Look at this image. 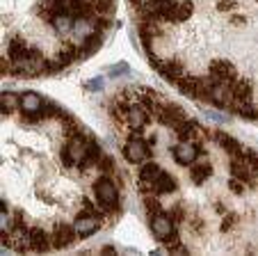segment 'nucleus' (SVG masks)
<instances>
[{
  "label": "nucleus",
  "instance_id": "obj_23",
  "mask_svg": "<svg viewBox=\"0 0 258 256\" xmlns=\"http://www.w3.org/2000/svg\"><path fill=\"white\" fill-rule=\"evenodd\" d=\"M85 89H89V92H98V89H103V78H94V80L85 82Z\"/></svg>",
  "mask_w": 258,
  "mask_h": 256
},
{
  "label": "nucleus",
  "instance_id": "obj_22",
  "mask_svg": "<svg viewBox=\"0 0 258 256\" xmlns=\"http://www.w3.org/2000/svg\"><path fill=\"white\" fill-rule=\"evenodd\" d=\"M94 12H107L112 7V0H92Z\"/></svg>",
  "mask_w": 258,
  "mask_h": 256
},
{
  "label": "nucleus",
  "instance_id": "obj_4",
  "mask_svg": "<svg viewBox=\"0 0 258 256\" xmlns=\"http://www.w3.org/2000/svg\"><path fill=\"white\" fill-rule=\"evenodd\" d=\"M123 156H126L128 163H144L146 156H149V149H146V144L140 137H133V140H128V144L123 146Z\"/></svg>",
  "mask_w": 258,
  "mask_h": 256
},
{
  "label": "nucleus",
  "instance_id": "obj_1",
  "mask_svg": "<svg viewBox=\"0 0 258 256\" xmlns=\"http://www.w3.org/2000/svg\"><path fill=\"white\" fill-rule=\"evenodd\" d=\"M89 144H92V142H87L85 137H80V135L71 137V140H69V144H67V151H64L67 165L85 163V160H87V156H89Z\"/></svg>",
  "mask_w": 258,
  "mask_h": 256
},
{
  "label": "nucleus",
  "instance_id": "obj_21",
  "mask_svg": "<svg viewBox=\"0 0 258 256\" xmlns=\"http://www.w3.org/2000/svg\"><path fill=\"white\" fill-rule=\"evenodd\" d=\"M126 71H128V64H126V62H119L117 67H110V69H107V76H110V78H114V76H123Z\"/></svg>",
  "mask_w": 258,
  "mask_h": 256
},
{
  "label": "nucleus",
  "instance_id": "obj_14",
  "mask_svg": "<svg viewBox=\"0 0 258 256\" xmlns=\"http://www.w3.org/2000/svg\"><path fill=\"white\" fill-rule=\"evenodd\" d=\"M153 192L156 194H169V192H174L176 190V181H174V176L171 174H167V172H162L160 176H158V181L153 183Z\"/></svg>",
  "mask_w": 258,
  "mask_h": 256
},
{
  "label": "nucleus",
  "instance_id": "obj_20",
  "mask_svg": "<svg viewBox=\"0 0 258 256\" xmlns=\"http://www.w3.org/2000/svg\"><path fill=\"white\" fill-rule=\"evenodd\" d=\"M12 227H14L12 215L5 211V206H3V211H0V229H3V233H12Z\"/></svg>",
  "mask_w": 258,
  "mask_h": 256
},
{
  "label": "nucleus",
  "instance_id": "obj_5",
  "mask_svg": "<svg viewBox=\"0 0 258 256\" xmlns=\"http://www.w3.org/2000/svg\"><path fill=\"white\" fill-rule=\"evenodd\" d=\"M151 231L156 233V238L167 240L169 236H174V224H171V220L167 218L165 213H158V215H153V220H151Z\"/></svg>",
  "mask_w": 258,
  "mask_h": 256
},
{
  "label": "nucleus",
  "instance_id": "obj_9",
  "mask_svg": "<svg viewBox=\"0 0 258 256\" xmlns=\"http://www.w3.org/2000/svg\"><path fill=\"white\" fill-rule=\"evenodd\" d=\"M73 227H76V233H78L80 238H87L98 229V220H96V215H80V218L73 222Z\"/></svg>",
  "mask_w": 258,
  "mask_h": 256
},
{
  "label": "nucleus",
  "instance_id": "obj_18",
  "mask_svg": "<svg viewBox=\"0 0 258 256\" xmlns=\"http://www.w3.org/2000/svg\"><path fill=\"white\" fill-rule=\"evenodd\" d=\"M190 14H192V3H176L171 21H185Z\"/></svg>",
  "mask_w": 258,
  "mask_h": 256
},
{
  "label": "nucleus",
  "instance_id": "obj_6",
  "mask_svg": "<svg viewBox=\"0 0 258 256\" xmlns=\"http://www.w3.org/2000/svg\"><path fill=\"white\" fill-rule=\"evenodd\" d=\"M185 119H187L185 112L180 110L178 106H174V103L165 106V108H162V112H160V121H162V124H169V126H174V128H178V126L183 124Z\"/></svg>",
  "mask_w": 258,
  "mask_h": 256
},
{
  "label": "nucleus",
  "instance_id": "obj_17",
  "mask_svg": "<svg viewBox=\"0 0 258 256\" xmlns=\"http://www.w3.org/2000/svg\"><path fill=\"white\" fill-rule=\"evenodd\" d=\"M217 140H219V144L224 146V149L229 151L231 156H235V158H240V156H242V146H240L238 142L233 140V137L224 135V133H217Z\"/></svg>",
  "mask_w": 258,
  "mask_h": 256
},
{
  "label": "nucleus",
  "instance_id": "obj_12",
  "mask_svg": "<svg viewBox=\"0 0 258 256\" xmlns=\"http://www.w3.org/2000/svg\"><path fill=\"white\" fill-rule=\"evenodd\" d=\"M50 23H53V28L57 30L59 34H69L73 30V25H76V21H73V14L62 12V14H55L53 19H50Z\"/></svg>",
  "mask_w": 258,
  "mask_h": 256
},
{
  "label": "nucleus",
  "instance_id": "obj_25",
  "mask_svg": "<svg viewBox=\"0 0 258 256\" xmlns=\"http://www.w3.org/2000/svg\"><path fill=\"white\" fill-rule=\"evenodd\" d=\"M231 190H233V192H242V185H240V181L235 179V176L231 179Z\"/></svg>",
  "mask_w": 258,
  "mask_h": 256
},
{
  "label": "nucleus",
  "instance_id": "obj_24",
  "mask_svg": "<svg viewBox=\"0 0 258 256\" xmlns=\"http://www.w3.org/2000/svg\"><path fill=\"white\" fill-rule=\"evenodd\" d=\"M206 117H210V119L219 121V124H224V121H229V115H222V112H213V110L206 112Z\"/></svg>",
  "mask_w": 258,
  "mask_h": 256
},
{
  "label": "nucleus",
  "instance_id": "obj_7",
  "mask_svg": "<svg viewBox=\"0 0 258 256\" xmlns=\"http://www.w3.org/2000/svg\"><path fill=\"white\" fill-rule=\"evenodd\" d=\"M44 98L39 96V94H34V92H25L23 96H21V110L25 112V115L34 117L37 112H41V108H44Z\"/></svg>",
  "mask_w": 258,
  "mask_h": 256
},
{
  "label": "nucleus",
  "instance_id": "obj_3",
  "mask_svg": "<svg viewBox=\"0 0 258 256\" xmlns=\"http://www.w3.org/2000/svg\"><path fill=\"white\" fill-rule=\"evenodd\" d=\"M174 158L178 165H192L197 158H199V149L192 140H180L174 149Z\"/></svg>",
  "mask_w": 258,
  "mask_h": 256
},
{
  "label": "nucleus",
  "instance_id": "obj_19",
  "mask_svg": "<svg viewBox=\"0 0 258 256\" xmlns=\"http://www.w3.org/2000/svg\"><path fill=\"white\" fill-rule=\"evenodd\" d=\"M16 108H21V96H16V94H12V92L3 94V110L12 112V110H16Z\"/></svg>",
  "mask_w": 258,
  "mask_h": 256
},
{
  "label": "nucleus",
  "instance_id": "obj_8",
  "mask_svg": "<svg viewBox=\"0 0 258 256\" xmlns=\"http://www.w3.org/2000/svg\"><path fill=\"white\" fill-rule=\"evenodd\" d=\"M76 236H78V233H76V227L57 224V227H55V233H53V245L55 247H69Z\"/></svg>",
  "mask_w": 258,
  "mask_h": 256
},
{
  "label": "nucleus",
  "instance_id": "obj_13",
  "mask_svg": "<svg viewBox=\"0 0 258 256\" xmlns=\"http://www.w3.org/2000/svg\"><path fill=\"white\" fill-rule=\"evenodd\" d=\"M160 174H162V169L158 167V165H153V163L144 165V167H142V172H140L142 185H144V188H153V183L158 181V176H160Z\"/></svg>",
  "mask_w": 258,
  "mask_h": 256
},
{
  "label": "nucleus",
  "instance_id": "obj_11",
  "mask_svg": "<svg viewBox=\"0 0 258 256\" xmlns=\"http://www.w3.org/2000/svg\"><path fill=\"white\" fill-rule=\"evenodd\" d=\"M158 71H160L162 78H167V80H178L180 76H183V67H180L178 62H174V60H167V62H156Z\"/></svg>",
  "mask_w": 258,
  "mask_h": 256
},
{
  "label": "nucleus",
  "instance_id": "obj_16",
  "mask_svg": "<svg viewBox=\"0 0 258 256\" xmlns=\"http://www.w3.org/2000/svg\"><path fill=\"white\" fill-rule=\"evenodd\" d=\"M30 247H32V249H41V251L48 249L50 247L48 236H46L41 229H32V231H30Z\"/></svg>",
  "mask_w": 258,
  "mask_h": 256
},
{
  "label": "nucleus",
  "instance_id": "obj_2",
  "mask_svg": "<svg viewBox=\"0 0 258 256\" xmlns=\"http://www.w3.org/2000/svg\"><path fill=\"white\" fill-rule=\"evenodd\" d=\"M94 192H96V199L103 208H112L117 206V199H119V192H117V185L112 183L110 179H101L96 185H94Z\"/></svg>",
  "mask_w": 258,
  "mask_h": 256
},
{
  "label": "nucleus",
  "instance_id": "obj_10",
  "mask_svg": "<svg viewBox=\"0 0 258 256\" xmlns=\"http://www.w3.org/2000/svg\"><path fill=\"white\" fill-rule=\"evenodd\" d=\"M190 174H192V181L195 183H204L206 179L210 176V163L206 156H199L195 163L190 165Z\"/></svg>",
  "mask_w": 258,
  "mask_h": 256
},
{
  "label": "nucleus",
  "instance_id": "obj_15",
  "mask_svg": "<svg viewBox=\"0 0 258 256\" xmlns=\"http://www.w3.org/2000/svg\"><path fill=\"white\" fill-rule=\"evenodd\" d=\"M128 124H131L135 131L144 128V124H146V110H144V106H131V110H128Z\"/></svg>",
  "mask_w": 258,
  "mask_h": 256
}]
</instances>
